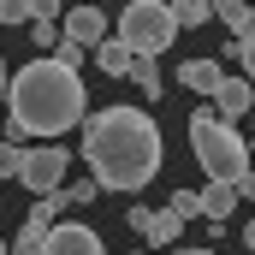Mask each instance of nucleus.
I'll return each instance as SVG.
<instances>
[{"mask_svg":"<svg viewBox=\"0 0 255 255\" xmlns=\"http://www.w3.org/2000/svg\"><path fill=\"white\" fill-rule=\"evenodd\" d=\"M83 160L101 190L136 196L166 166V136L154 125V113L142 107H101L83 119Z\"/></svg>","mask_w":255,"mask_h":255,"instance_id":"nucleus-1","label":"nucleus"},{"mask_svg":"<svg viewBox=\"0 0 255 255\" xmlns=\"http://www.w3.org/2000/svg\"><path fill=\"white\" fill-rule=\"evenodd\" d=\"M89 119V89L77 77V65L54 60H30L18 65L12 89H6V142L24 136H60V130Z\"/></svg>","mask_w":255,"mask_h":255,"instance_id":"nucleus-2","label":"nucleus"},{"mask_svg":"<svg viewBox=\"0 0 255 255\" xmlns=\"http://www.w3.org/2000/svg\"><path fill=\"white\" fill-rule=\"evenodd\" d=\"M190 154H196V166L208 172V178H244L250 172V136L238 125H226L214 107H196L190 113Z\"/></svg>","mask_w":255,"mask_h":255,"instance_id":"nucleus-3","label":"nucleus"},{"mask_svg":"<svg viewBox=\"0 0 255 255\" xmlns=\"http://www.w3.org/2000/svg\"><path fill=\"white\" fill-rule=\"evenodd\" d=\"M178 30H184V24H178L172 0H166V6H160V0H130L113 36H119V42H130L136 54H154V60H160V54L178 42Z\"/></svg>","mask_w":255,"mask_h":255,"instance_id":"nucleus-4","label":"nucleus"},{"mask_svg":"<svg viewBox=\"0 0 255 255\" xmlns=\"http://www.w3.org/2000/svg\"><path fill=\"white\" fill-rule=\"evenodd\" d=\"M65 148H54V142H42V148H24V172H18V184L30 196H54L65 184Z\"/></svg>","mask_w":255,"mask_h":255,"instance_id":"nucleus-5","label":"nucleus"},{"mask_svg":"<svg viewBox=\"0 0 255 255\" xmlns=\"http://www.w3.org/2000/svg\"><path fill=\"white\" fill-rule=\"evenodd\" d=\"M60 30H65V42H77V48L95 54V48L107 42V12H101V6H71Z\"/></svg>","mask_w":255,"mask_h":255,"instance_id":"nucleus-6","label":"nucleus"},{"mask_svg":"<svg viewBox=\"0 0 255 255\" xmlns=\"http://www.w3.org/2000/svg\"><path fill=\"white\" fill-rule=\"evenodd\" d=\"M250 107H255V83H250V77H226V83L214 89V113H220L226 125L250 119Z\"/></svg>","mask_w":255,"mask_h":255,"instance_id":"nucleus-7","label":"nucleus"},{"mask_svg":"<svg viewBox=\"0 0 255 255\" xmlns=\"http://www.w3.org/2000/svg\"><path fill=\"white\" fill-rule=\"evenodd\" d=\"M42 255H101V238L89 232V226H54L48 232V244H42Z\"/></svg>","mask_w":255,"mask_h":255,"instance_id":"nucleus-8","label":"nucleus"},{"mask_svg":"<svg viewBox=\"0 0 255 255\" xmlns=\"http://www.w3.org/2000/svg\"><path fill=\"white\" fill-rule=\"evenodd\" d=\"M178 83H184V89H196V95H208V101H214V89L226 83V71H220V60H184V65H178Z\"/></svg>","mask_w":255,"mask_h":255,"instance_id":"nucleus-9","label":"nucleus"},{"mask_svg":"<svg viewBox=\"0 0 255 255\" xmlns=\"http://www.w3.org/2000/svg\"><path fill=\"white\" fill-rule=\"evenodd\" d=\"M95 65H101L107 77H130V71H136V48L119 42V36H107V42L95 48Z\"/></svg>","mask_w":255,"mask_h":255,"instance_id":"nucleus-10","label":"nucleus"},{"mask_svg":"<svg viewBox=\"0 0 255 255\" xmlns=\"http://www.w3.org/2000/svg\"><path fill=\"white\" fill-rule=\"evenodd\" d=\"M214 18H220L238 42H250V36H255V6H250V0H214Z\"/></svg>","mask_w":255,"mask_h":255,"instance_id":"nucleus-11","label":"nucleus"},{"mask_svg":"<svg viewBox=\"0 0 255 255\" xmlns=\"http://www.w3.org/2000/svg\"><path fill=\"white\" fill-rule=\"evenodd\" d=\"M238 202H244V196H238V184H232V178H208V190H202V208H208V220H226Z\"/></svg>","mask_w":255,"mask_h":255,"instance_id":"nucleus-12","label":"nucleus"},{"mask_svg":"<svg viewBox=\"0 0 255 255\" xmlns=\"http://www.w3.org/2000/svg\"><path fill=\"white\" fill-rule=\"evenodd\" d=\"M178 232H184V214L160 208V214L148 220V232H142V238H148V244H154V255H160V250H172V244H178Z\"/></svg>","mask_w":255,"mask_h":255,"instance_id":"nucleus-13","label":"nucleus"},{"mask_svg":"<svg viewBox=\"0 0 255 255\" xmlns=\"http://www.w3.org/2000/svg\"><path fill=\"white\" fill-rule=\"evenodd\" d=\"M130 77H136V89H142V95H154V101H160V65H154V54H136V71H130Z\"/></svg>","mask_w":255,"mask_h":255,"instance_id":"nucleus-14","label":"nucleus"},{"mask_svg":"<svg viewBox=\"0 0 255 255\" xmlns=\"http://www.w3.org/2000/svg\"><path fill=\"white\" fill-rule=\"evenodd\" d=\"M172 12H178V24L196 30V24H208L214 18V0H172Z\"/></svg>","mask_w":255,"mask_h":255,"instance_id":"nucleus-15","label":"nucleus"},{"mask_svg":"<svg viewBox=\"0 0 255 255\" xmlns=\"http://www.w3.org/2000/svg\"><path fill=\"white\" fill-rule=\"evenodd\" d=\"M30 42H36V48H60V42H65L60 18H30Z\"/></svg>","mask_w":255,"mask_h":255,"instance_id":"nucleus-16","label":"nucleus"},{"mask_svg":"<svg viewBox=\"0 0 255 255\" xmlns=\"http://www.w3.org/2000/svg\"><path fill=\"white\" fill-rule=\"evenodd\" d=\"M42 244H48V226H18V244H12V255H42Z\"/></svg>","mask_w":255,"mask_h":255,"instance_id":"nucleus-17","label":"nucleus"},{"mask_svg":"<svg viewBox=\"0 0 255 255\" xmlns=\"http://www.w3.org/2000/svg\"><path fill=\"white\" fill-rule=\"evenodd\" d=\"M172 214H184V220H208V208H202V190H172V202H166Z\"/></svg>","mask_w":255,"mask_h":255,"instance_id":"nucleus-18","label":"nucleus"},{"mask_svg":"<svg viewBox=\"0 0 255 255\" xmlns=\"http://www.w3.org/2000/svg\"><path fill=\"white\" fill-rule=\"evenodd\" d=\"M24 172V142H0V178H18Z\"/></svg>","mask_w":255,"mask_h":255,"instance_id":"nucleus-19","label":"nucleus"},{"mask_svg":"<svg viewBox=\"0 0 255 255\" xmlns=\"http://www.w3.org/2000/svg\"><path fill=\"white\" fill-rule=\"evenodd\" d=\"M95 196H101V184H95V178H83V184H65V202H71V208H89Z\"/></svg>","mask_w":255,"mask_h":255,"instance_id":"nucleus-20","label":"nucleus"},{"mask_svg":"<svg viewBox=\"0 0 255 255\" xmlns=\"http://www.w3.org/2000/svg\"><path fill=\"white\" fill-rule=\"evenodd\" d=\"M30 0H0V24H30Z\"/></svg>","mask_w":255,"mask_h":255,"instance_id":"nucleus-21","label":"nucleus"},{"mask_svg":"<svg viewBox=\"0 0 255 255\" xmlns=\"http://www.w3.org/2000/svg\"><path fill=\"white\" fill-rule=\"evenodd\" d=\"M238 65H244V77L255 83V36H250V42H238Z\"/></svg>","mask_w":255,"mask_h":255,"instance_id":"nucleus-22","label":"nucleus"},{"mask_svg":"<svg viewBox=\"0 0 255 255\" xmlns=\"http://www.w3.org/2000/svg\"><path fill=\"white\" fill-rule=\"evenodd\" d=\"M125 220H130V232H148V220H154V208H130Z\"/></svg>","mask_w":255,"mask_h":255,"instance_id":"nucleus-23","label":"nucleus"},{"mask_svg":"<svg viewBox=\"0 0 255 255\" xmlns=\"http://www.w3.org/2000/svg\"><path fill=\"white\" fill-rule=\"evenodd\" d=\"M30 12H36V18H65L60 0H30Z\"/></svg>","mask_w":255,"mask_h":255,"instance_id":"nucleus-24","label":"nucleus"},{"mask_svg":"<svg viewBox=\"0 0 255 255\" xmlns=\"http://www.w3.org/2000/svg\"><path fill=\"white\" fill-rule=\"evenodd\" d=\"M238 196H244V202H255V166L244 172V178H238Z\"/></svg>","mask_w":255,"mask_h":255,"instance_id":"nucleus-25","label":"nucleus"},{"mask_svg":"<svg viewBox=\"0 0 255 255\" xmlns=\"http://www.w3.org/2000/svg\"><path fill=\"white\" fill-rule=\"evenodd\" d=\"M12 89V71H6V54H0V95Z\"/></svg>","mask_w":255,"mask_h":255,"instance_id":"nucleus-26","label":"nucleus"},{"mask_svg":"<svg viewBox=\"0 0 255 255\" xmlns=\"http://www.w3.org/2000/svg\"><path fill=\"white\" fill-rule=\"evenodd\" d=\"M244 244H250V255H255V220H250V226H244Z\"/></svg>","mask_w":255,"mask_h":255,"instance_id":"nucleus-27","label":"nucleus"},{"mask_svg":"<svg viewBox=\"0 0 255 255\" xmlns=\"http://www.w3.org/2000/svg\"><path fill=\"white\" fill-rule=\"evenodd\" d=\"M166 255H190V250H178V244H172V250H166Z\"/></svg>","mask_w":255,"mask_h":255,"instance_id":"nucleus-28","label":"nucleus"},{"mask_svg":"<svg viewBox=\"0 0 255 255\" xmlns=\"http://www.w3.org/2000/svg\"><path fill=\"white\" fill-rule=\"evenodd\" d=\"M190 255H214V250H190Z\"/></svg>","mask_w":255,"mask_h":255,"instance_id":"nucleus-29","label":"nucleus"},{"mask_svg":"<svg viewBox=\"0 0 255 255\" xmlns=\"http://www.w3.org/2000/svg\"><path fill=\"white\" fill-rule=\"evenodd\" d=\"M250 148H255V125H250Z\"/></svg>","mask_w":255,"mask_h":255,"instance_id":"nucleus-30","label":"nucleus"},{"mask_svg":"<svg viewBox=\"0 0 255 255\" xmlns=\"http://www.w3.org/2000/svg\"><path fill=\"white\" fill-rule=\"evenodd\" d=\"M0 255H12V250H6V244H0Z\"/></svg>","mask_w":255,"mask_h":255,"instance_id":"nucleus-31","label":"nucleus"},{"mask_svg":"<svg viewBox=\"0 0 255 255\" xmlns=\"http://www.w3.org/2000/svg\"><path fill=\"white\" fill-rule=\"evenodd\" d=\"M136 255H154V250H136Z\"/></svg>","mask_w":255,"mask_h":255,"instance_id":"nucleus-32","label":"nucleus"}]
</instances>
